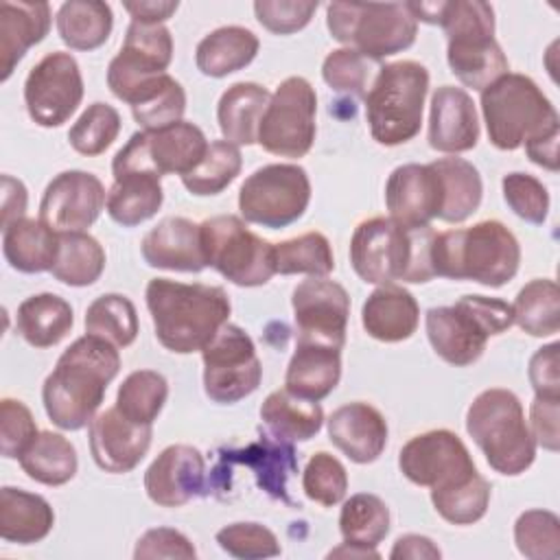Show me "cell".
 Masks as SVG:
<instances>
[{
	"mask_svg": "<svg viewBox=\"0 0 560 560\" xmlns=\"http://www.w3.org/2000/svg\"><path fill=\"white\" fill-rule=\"evenodd\" d=\"M118 372L120 354L114 343L88 332L74 339L61 352L42 387L50 422L63 431L88 427Z\"/></svg>",
	"mask_w": 560,
	"mask_h": 560,
	"instance_id": "6da1fadb",
	"label": "cell"
},
{
	"mask_svg": "<svg viewBox=\"0 0 560 560\" xmlns=\"http://www.w3.org/2000/svg\"><path fill=\"white\" fill-rule=\"evenodd\" d=\"M155 339L175 354L203 350L223 324L232 304L223 287L153 278L144 291Z\"/></svg>",
	"mask_w": 560,
	"mask_h": 560,
	"instance_id": "7a4b0ae2",
	"label": "cell"
},
{
	"mask_svg": "<svg viewBox=\"0 0 560 560\" xmlns=\"http://www.w3.org/2000/svg\"><path fill=\"white\" fill-rule=\"evenodd\" d=\"M431 225L409 228L392 217H372L357 225L350 238V262L368 284H394L396 280L420 284L433 280Z\"/></svg>",
	"mask_w": 560,
	"mask_h": 560,
	"instance_id": "3957f363",
	"label": "cell"
},
{
	"mask_svg": "<svg viewBox=\"0 0 560 560\" xmlns=\"http://www.w3.org/2000/svg\"><path fill=\"white\" fill-rule=\"evenodd\" d=\"M518 265L521 245L501 221L488 219L470 228L435 232L433 236V276L472 280L497 289L516 276Z\"/></svg>",
	"mask_w": 560,
	"mask_h": 560,
	"instance_id": "277c9868",
	"label": "cell"
},
{
	"mask_svg": "<svg viewBox=\"0 0 560 560\" xmlns=\"http://www.w3.org/2000/svg\"><path fill=\"white\" fill-rule=\"evenodd\" d=\"M481 114L488 140L501 151L560 138L556 107L534 79L518 72H508L481 90Z\"/></svg>",
	"mask_w": 560,
	"mask_h": 560,
	"instance_id": "5b68a950",
	"label": "cell"
},
{
	"mask_svg": "<svg viewBox=\"0 0 560 560\" xmlns=\"http://www.w3.org/2000/svg\"><path fill=\"white\" fill-rule=\"evenodd\" d=\"M466 431L499 475L516 477L536 459V442L523 405L510 389L490 387L477 394L466 411Z\"/></svg>",
	"mask_w": 560,
	"mask_h": 560,
	"instance_id": "8992f818",
	"label": "cell"
},
{
	"mask_svg": "<svg viewBox=\"0 0 560 560\" xmlns=\"http://www.w3.org/2000/svg\"><path fill=\"white\" fill-rule=\"evenodd\" d=\"M512 324V304L486 295H464L453 306H433L424 315L433 352L455 368L475 363L488 339L505 332Z\"/></svg>",
	"mask_w": 560,
	"mask_h": 560,
	"instance_id": "52a82bcc",
	"label": "cell"
},
{
	"mask_svg": "<svg viewBox=\"0 0 560 560\" xmlns=\"http://www.w3.org/2000/svg\"><path fill=\"white\" fill-rule=\"evenodd\" d=\"M429 92V70L411 59L378 68L365 94V118L372 138L385 147H398L418 136Z\"/></svg>",
	"mask_w": 560,
	"mask_h": 560,
	"instance_id": "ba28073f",
	"label": "cell"
},
{
	"mask_svg": "<svg viewBox=\"0 0 560 560\" xmlns=\"http://www.w3.org/2000/svg\"><path fill=\"white\" fill-rule=\"evenodd\" d=\"M326 26L332 39L372 61L407 50L418 35L407 2H330Z\"/></svg>",
	"mask_w": 560,
	"mask_h": 560,
	"instance_id": "9c48e42d",
	"label": "cell"
},
{
	"mask_svg": "<svg viewBox=\"0 0 560 560\" xmlns=\"http://www.w3.org/2000/svg\"><path fill=\"white\" fill-rule=\"evenodd\" d=\"M201 225L208 267L236 287H260L276 273L273 243L254 234L236 214H217Z\"/></svg>",
	"mask_w": 560,
	"mask_h": 560,
	"instance_id": "30bf717a",
	"label": "cell"
},
{
	"mask_svg": "<svg viewBox=\"0 0 560 560\" xmlns=\"http://www.w3.org/2000/svg\"><path fill=\"white\" fill-rule=\"evenodd\" d=\"M311 179L298 164H265L238 190V210L245 223L280 230L295 223L308 208Z\"/></svg>",
	"mask_w": 560,
	"mask_h": 560,
	"instance_id": "8fae6325",
	"label": "cell"
},
{
	"mask_svg": "<svg viewBox=\"0 0 560 560\" xmlns=\"http://www.w3.org/2000/svg\"><path fill=\"white\" fill-rule=\"evenodd\" d=\"M317 94L304 77H287L269 98L258 144L280 158H304L317 133Z\"/></svg>",
	"mask_w": 560,
	"mask_h": 560,
	"instance_id": "7c38bea8",
	"label": "cell"
},
{
	"mask_svg": "<svg viewBox=\"0 0 560 560\" xmlns=\"http://www.w3.org/2000/svg\"><path fill=\"white\" fill-rule=\"evenodd\" d=\"M206 133L188 120H177L155 131H136L114 155L112 173L147 171L168 175L190 173L208 151Z\"/></svg>",
	"mask_w": 560,
	"mask_h": 560,
	"instance_id": "4fadbf2b",
	"label": "cell"
},
{
	"mask_svg": "<svg viewBox=\"0 0 560 560\" xmlns=\"http://www.w3.org/2000/svg\"><path fill=\"white\" fill-rule=\"evenodd\" d=\"M203 392L219 405H234L254 394L262 378V363L252 337L236 324H223L201 350Z\"/></svg>",
	"mask_w": 560,
	"mask_h": 560,
	"instance_id": "5bb4252c",
	"label": "cell"
},
{
	"mask_svg": "<svg viewBox=\"0 0 560 560\" xmlns=\"http://www.w3.org/2000/svg\"><path fill=\"white\" fill-rule=\"evenodd\" d=\"M83 101V77L70 52L44 55L24 81V103L39 127L63 125Z\"/></svg>",
	"mask_w": 560,
	"mask_h": 560,
	"instance_id": "9a60e30c",
	"label": "cell"
},
{
	"mask_svg": "<svg viewBox=\"0 0 560 560\" xmlns=\"http://www.w3.org/2000/svg\"><path fill=\"white\" fill-rule=\"evenodd\" d=\"M398 468L411 483L431 490L455 486L477 472L466 444L448 429L413 435L398 453Z\"/></svg>",
	"mask_w": 560,
	"mask_h": 560,
	"instance_id": "2e32d148",
	"label": "cell"
},
{
	"mask_svg": "<svg viewBox=\"0 0 560 560\" xmlns=\"http://www.w3.org/2000/svg\"><path fill=\"white\" fill-rule=\"evenodd\" d=\"M171 59L173 37L164 24L131 22L118 55L107 66V85L116 98L129 105L140 88L166 72Z\"/></svg>",
	"mask_w": 560,
	"mask_h": 560,
	"instance_id": "e0dca14e",
	"label": "cell"
},
{
	"mask_svg": "<svg viewBox=\"0 0 560 560\" xmlns=\"http://www.w3.org/2000/svg\"><path fill=\"white\" fill-rule=\"evenodd\" d=\"M298 339L343 348L350 315L348 291L328 278H306L291 295Z\"/></svg>",
	"mask_w": 560,
	"mask_h": 560,
	"instance_id": "ac0fdd59",
	"label": "cell"
},
{
	"mask_svg": "<svg viewBox=\"0 0 560 560\" xmlns=\"http://www.w3.org/2000/svg\"><path fill=\"white\" fill-rule=\"evenodd\" d=\"M107 203L105 186L94 173L63 171L46 186L39 219L57 232H85Z\"/></svg>",
	"mask_w": 560,
	"mask_h": 560,
	"instance_id": "d6986e66",
	"label": "cell"
},
{
	"mask_svg": "<svg viewBox=\"0 0 560 560\" xmlns=\"http://www.w3.org/2000/svg\"><path fill=\"white\" fill-rule=\"evenodd\" d=\"M147 497L162 508H179L208 494L206 462L190 444L166 446L144 472Z\"/></svg>",
	"mask_w": 560,
	"mask_h": 560,
	"instance_id": "ffe728a7",
	"label": "cell"
},
{
	"mask_svg": "<svg viewBox=\"0 0 560 560\" xmlns=\"http://www.w3.org/2000/svg\"><path fill=\"white\" fill-rule=\"evenodd\" d=\"M90 453L94 464L114 475L133 470L147 455L153 438V424H136L116 407H109L88 424Z\"/></svg>",
	"mask_w": 560,
	"mask_h": 560,
	"instance_id": "44dd1931",
	"label": "cell"
},
{
	"mask_svg": "<svg viewBox=\"0 0 560 560\" xmlns=\"http://www.w3.org/2000/svg\"><path fill=\"white\" fill-rule=\"evenodd\" d=\"M385 206L389 217L402 225L420 228L440 219L442 188L431 164L396 166L385 184Z\"/></svg>",
	"mask_w": 560,
	"mask_h": 560,
	"instance_id": "7402d4cb",
	"label": "cell"
},
{
	"mask_svg": "<svg viewBox=\"0 0 560 560\" xmlns=\"http://www.w3.org/2000/svg\"><path fill=\"white\" fill-rule=\"evenodd\" d=\"M429 147L440 153H464L477 147L479 118L472 96L464 88L440 85L431 96Z\"/></svg>",
	"mask_w": 560,
	"mask_h": 560,
	"instance_id": "603a6c76",
	"label": "cell"
},
{
	"mask_svg": "<svg viewBox=\"0 0 560 560\" xmlns=\"http://www.w3.org/2000/svg\"><path fill=\"white\" fill-rule=\"evenodd\" d=\"M142 258L149 267L199 273L208 267L201 225L186 217H166L151 228L140 243Z\"/></svg>",
	"mask_w": 560,
	"mask_h": 560,
	"instance_id": "cb8c5ba5",
	"label": "cell"
},
{
	"mask_svg": "<svg viewBox=\"0 0 560 560\" xmlns=\"http://www.w3.org/2000/svg\"><path fill=\"white\" fill-rule=\"evenodd\" d=\"M330 442L354 464H372L387 446V420L368 402H348L337 407L328 420Z\"/></svg>",
	"mask_w": 560,
	"mask_h": 560,
	"instance_id": "d4e9b609",
	"label": "cell"
},
{
	"mask_svg": "<svg viewBox=\"0 0 560 560\" xmlns=\"http://www.w3.org/2000/svg\"><path fill=\"white\" fill-rule=\"evenodd\" d=\"M50 4L4 0L0 2V81L4 83L26 50L50 31Z\"/></svg>",
	"mask_w": 560,
	"mask_h": 560,
	"instance_id": "484cf974",
	"label": "cell"
},
{
	"mask_svg": "<svg viewBox=\"0 0 560 560\" xmlns=\"http://www.w3.org/2000/svg\"><path fill=\"white\" fill-rule=\"evenodd\" d=\"M420 322V306L416 298L398 284H378L361 308V324L365 332L385 343L409 339Z\"/></svg>",
	"mask_w": 560,
	"mask_h": 560,
	"instance_id": "4316f807",
	"label": "cell"
},
{
	"mask_svg": "<svg viewBox=\"0 0 560 560\" xmlns=\"http://www.w3.org/2000/svg\"><path fill=\"white\" fill-rule=\"evenodd\" d=\"M446 61L451 72L466 88L479 92L510 70V61L494 39V33H468L448 37Z\"/></svg>",
	"mask_w": 560,
	"mask_h": 560,
	"instance_id": "83f0119b",
	"label": "cell"
},
{
	"mask_svg": "<svg viewBox=\"0 0 560 560\" xmlns=\"http://www.w3.org/2000/svg\"><path fill=\"white\" fill-rule=\"evenodd\" d=\"M341 378V348L298 339L295 352L287 365L284 387L306 400L319 402Z\"/></svg>",
	"mask_w": 560,
	"mask_h": 560,
	"instance_id": "f1b7e54d",
	"label": "cell"
},
{
	"mask_svg": "<svg viewBox=\"0 0 560 560\" xmlns=\"http://www.w3.org/2000/svg\"><path fill=\"white\" fill-rule=\"evenodd\" d=\"M221 462L225 464H245L254 470L258 488H262L271 499H280L291 503L287 479L298 470L295 451L291 442L271 440L269 435H260L256 442L247 444L241 451L223 453Z\"/></svg>",
	"mask_w": 560,
	"mask_h": 560,
	"instance_id": "f546056e",
	"label": "cell"
},
{
	"mask_svg": "<svg viewBox=\"0 0 560 560\" xmlns=\"http://www.w3.org/2000/svg\"><path fill=\"white\" fill-rule=\"evenodd\" d=\"M2 254L20 273L50 271L59 254V232L42 219H18L2 228Z\"/></svg>",
	"mask_w": 560,
	"mask_h": 560,
	"instance_id": "4dcf8cb0",
	"label": "cell"
},
{
	"mask_svg": "<svg viewBox=\"0 0 560 560\" xmlns=\"http://www.w3.org/2000/svg\"><path fill=\"white\" fill-rule=\"evenodd\" d=\"M269 90L254 81L232 83L219 98L217 122L223 140L236 147H249L258 140V127L269 105Z\"/></svg>",
	"mask_w": 560,
	"mask_h": 560,
	"instance_id": "1f68e13d",
	"label": "cell"
},
{
	"mask_svg": "<svg viewBox=\"0 0 560 560\" xmlns=\"http://www.w3.org/2000/svg\"><path fill=\"white\" fill-rule=\"evenodd\" d=\"M55 525L50 503L35 492L4 486L0 490V536L7 542L33 545L44 540Z\"/></svg>",
	"mask_w": 560,
	"mask_h": 560,
	"instance_id": "d6a6232c",
	"label": "cell"
},
{
	"mask_svg": "<svg viewBox=\"0 0 560 560\" xmlns=\"http://www.w3.org/2000/svg\"><path fill=\"white\" fill-rule=\"evenodd\" d=\"M160 175L127 171L114 175V186L107 192V214L122 228H136L158 214L164 201Z\"/></svg>",
	"mask_w": 560,
	"mask_h": 560,
	"instance_id": "836d02e7",
	"label": "cell"
},
{
	"mask_svg": "<svg viewBox=\"0 0 560 560\" xmlns=\"http://www.w3.org/2000/svg\"><path fill=\"white\" fill-rule=\"evenodd\" d=\"M260 42L245 26H221L208 33L195 50V63L201 74L221 79L243 70L258 55Z\"/></svg>",
	"mask_w": 560,
	"mask_h": 560,
	"instance_id": "e575fe53",
	"label": "cell"
},
{
	"mask_svg": "<svg viewBox=\"0 0 560 560\" xmlns=\"http://www.w3.org/2000/svg\"><path fill=\"white\" fill-rule=\"evenodd\" d=\"M74 313L70 302L57 293H37L18 306L15 328L33 348H52L72 330Z\"/></svg>",
	"mask_w": 560,
	"mask_h": 560,
	"instance_id": "d590c367",
	"label": "cell"
},
{
	"mask_svg": "<svg viewBox=\"0 0 560 560\" xmlns=\"http://www.w3.org/2000/svg\"><path fill=\"white\" fill-rule=\"evenodd\" d=\"M260 420L278 440L306 442L319 433L324 424V409L319 402L300 398L284 387L271 392L262 400Z\"/></svg>",
	"mask_w": 560,
	"mask_h": 560,
	"instance_id": "8d00e7d4",
	"label": "cell"
},
{
	"mask_svg": "<svg viewBox=\"0 0 560 560\" xmlns=\"http://www.w3.org/2000/svg\"><path fill=\"white\" fill-rule=\"evenodd\" d=\"M429 164L435 168L442 188L440 221L462 223L472 217L479 210L483 197V182L477 166L455 155L440 158Z\"/></svg>",
	"mask_w": 560,
	"mask_h": 560,
	"instance_id": "74e56055",
	"label": "cell"
},
{
	"mask_svg": "<svg viewBox=\"0 0 560 560\" xmlns=\"http://www.w3.org/2000/svg\"><path fill=\"white\" fill-rule=\"evenodd\" d=\"M57 33L72 50L103 46L114 28L112 7L101 0H66L57 11Z\"/></svg>",
	"mask_w": 560,
	"mask_h": 560,
	"instance_id": "f35d334b",
	"label": "cell"
},
{
	"mask_svg": "<svg viewBox=\"0 0 560 560\" xmlns=\"http://www.w3.org/2000/svg\"><path fill=\"white\" fill-rule=\"evenodd\" d=\"M18 462L28 479L52 488L68 483L79 468L72 442L52 431H39Z\"/></svg>",
	"mask_w": 560,
	"mask_h": 560,
	"instance_id": "ab89813d",
	"label": "cell"
},
{
	"mask_svg": "<svg viewBox=\"0 0 560 560\" xmlns=\"http://www.w3.org/2000/svg\"><path fill=\"white\" fill-rule=\"evenodd\" d=\"M105 249L88 232H59V254L52 278L68 287H90L105 271Z\"/></svg>",
	"mask_w": 560,
	"mask_h": 560,
	"instance_id": "60d3db41",
	"label": "cell"
},
{
	"mask_svg": "<svg viewBox=\"0 0 560 560\" xmlns=\"http://www.w3.org/2000/svg\"><path fill=\"white\" fill-rule=\"evenodd\" d=\"M133 120L142 131H155L182 120L186 112V92L171 74L151 79L129 103Z\"/></svg>",
	"mask_w": 560,
	"mask_h": 560,
	"instance_id": "b9f144b4",
	"label": "cell"
},
{
	"mask_svg": "<svg viewBox=\"0 0 560 560\" xmlns=\"http://www.w3.org/2000/svg\"><path fill=\"white\" fill-rule=\"evenodd\" d=\"M514 324L532 337H551L560 330V291L549 278L529 280L512 304Z\"/></svg>",
	"mask_w": 560,
	"mask_h": 560,
	"instance_id": "7bdbcfd3",
	"label": "cell"
},
{
	"mask_svg": "<svg viewBox=\"0 0 560 560\" xmlns=\"http://www.w3.org/2000/svg\"><path fill=\"white\" fill-rule=\"evenodd\" d=\"M339 532L343 542L376 549L389 534V508L387 503L370 492L352 494L343 501L339 514Z\"/></svg>",
	"mask_w": 560,
	"mask_h": 560,
	"instance_id": "ee69618b",
	"label": "cell"
},
{
	"mask_svg": "<svg viewBox=\"0 0 560 560\" xmlns=\"http://www.w3.org/2000/svg\"><path fill=\"white\" fill-rule=\"evenodd\" d=\"M138 311L122 293H103L85 311V332L116 348H127L138 337Z\"/></svg>",
	"mask_w": 560,
	"mask_h": 560,
	"instance_id": "f6af8a7d",
	"label": "cell"
},
{
	"mask_svg": "<svg viewBox=\"0 0 560 560\" xmlns=\"http://www.w3.org/2000/svg\"><path fill=\"white\" fill-rule=\"evenodd\" d=\"M273 265L276 273L282 276L306 273L311 278H326L335 269V256L322 232H306L295 238L273 243Z\"/></svg>",
	"mask_w": 560,
	"mask_h": 560,
	"instance_id": "bcb514c9",
	"label": "cell"
},
{
	"mask_svg": "<svg viewBox=\"0 0 560 560\" xmlns=\"http://www.w3.org/2000/svg\"><path fill=\"white\" fill-rule=\"evenodd\" d=\"M168 398V381L155 370H136L118 387L116 409L136 424H153Z\"/></svg>",
	"mask_w": 560,
	"mask_h": 560,
	"instance_id": "7dc6e473",
	"label": "cell"
},
{
	"mask_svg": "<svg viewBox=\"0 0 560 560\" xmlns=\"http://www.w3.org/2000/svg\"><path fill=\"white\" fill-rule=\"evenodd\" d=\"M243 158L241 149L228 140H212L203 160L186 175H182V184L190 195L208 197L219 195L228 188L236 175L241 173Z\"/></svg>",
	"mask_w": 560,
	"mask_h": 560,
	"instance_id": "c3c4849f",
	"label": "cell"
},
{
	"mask_svg": "<svg viewBox=\"0 0 560 560\" xmlns=\"http://www.w3.org/2000/svg\"><path fill=\"white\" fill-rule=\"evenodd\" d=\"M490 492V481L477 470L455 486L431 490V503L444 521L453 525H472L486 516Z\"/></svg>",
	"mask_w": 560,
	"mask_h": 560,
	"instance_id": "681fc988",
	"label": "cell"
},
{
	"mask_svg": "<svg viewBox=\"0 0 560 560\" xmlns=\"http://www.w3.org/2000/svg\"><path fill=\"white\" fill-rule=\"evenodd\" d=\"M120 125L122 120L118 109L103 101H96L88 105L77 122L70 127L68 142L81 155H101L118 138Z\"/></svg>",
	"mask_w": 560,
	"mask_h": 560,
	"instance_id": "f907efd6",
	"label": "cell"
},
{
	"mask_svg": "<svg viewBox=\"0 0 560 560\" xmlns=\"http://www.w3.org/2000/svg\"><path fill=\"white\" fill-rule=\"evenodd\" d=\"M514 542L529 560H556L560 556V518L549 510H525L514 523Z\"/></svg>",
	"mask_w": 560,
	"mask_h": 560,
	"instance_id": "816d5d0a",
	"label": "cell"
},
{
	"mask_svg": "<svg viewBox=\"0 0 560 560\" xmlns=\"http://www.w3.org/2000/svg\"><path fill=\"white\" fill-rule=\"evenodd\" d=\"M302 490L311 501L324 508L341 503L348 492L346 466L326 451L311 455L302 472Z\"/></svg>",
	"mask_w": 560,
	"mask_h": 560,
	"instance_id": "f5cc1de1",
	"label": "cell"
},
{
	"mask_svg": "<svg viewBox=\"0 0 560 560\" xmlns=\"http://www.w3.org/2000/svg\"><path fill=\"white\" fill-rule=\"evenodd\" d=\"M219 547L241 560H260V558H273L280 556V542L276 534L252 521L230 523L217 532Z\"/></svg>",
	"mask_w": 560,
	"mask_h": 560,
	"instance_id": "db71d44e",
	"label": "cell"
},
{
	"mask_svg": "<svg viewBox=\"0 0 560 560\" xmlns=\"http://www.w3.org/2000/svg\"><path fill=\"white\" fill-rule=\"evenodd\" d=\"M503 199L510 210L527 223L540 225L549 214V192L540 179L529 173H508L501 179Z\"/></svg>",
	"mask_w": 560,
	"mask_h": 560,
	"instance_id": "11a10c76",
	"label": "cell"
},
{
	"mask_svg": "<svg viewBox=\"0 0 560 560\" xmlns=\"http://www.w3.org/2000/svg\"><path fill=\"white\" fill-rule=\"evenodd\" d=\"M322 79L339 94L363 96L370 79L368 59L354 48H337L322 63Z\"/></svg>",
	"mask_w": 560,
	"mask_h": 560,
	"instance_id": "9f6ffc18",
	"label": "cell"
},
{
	"mask_svg": "<svg viewBox=\"0 0 560 560\" xmlns=\"http://www.w3.org/2000/svg\"><path fill=\"white\" fill-rule=\"evenodd\" d=\"M37 424L31 409L18 398L0 400V453L7 459H20L37 438Z\"/></svg>",
	"mask_w": 560,
	"mask_h": 560,
	"instance_id": "6f0895ef",
	"label": "cell"
},
{
	"mask_svg": "<svg viewBox=\"0 0 560 560\" xmlns=\"http://www.w3.org/2000/svg\"><path fill=\"white\" fill-rule=\"evenodd\" d=\"M317 0H256V20L273 35H291L302 31L315 15Z\"/></svg>",
	"mask_w": 560,
	"mask_h": 560,
	"instance_id": "680465c9",
	"label": "cell"
},
{
	"mask_svg": "<svg viewBox=\"0 0 560 560\" xmlns=\"http://www.w3.org/2000/svg\"><path fill=\"white\" fill-rule=\"evenodd\" d=\"M136 560H149V558H197V549L192 542L173 527H153L147 529L133 549Z\"/></svg>",
	"mask_w": 560,
	"mask_h": 560,
	"instance_id": "91938a15",
	"label": "cell"
},
{
	"mask_svg": "<svg viewBox=\"0 0 560 560\" xmlns=\"http://www.w3.org/2000/svg\"><path fill=\"white\" fill-rule=\"evenodd\" d=\"M558 350L560 343L551 341L542 348H538L527 368L529 383L540 398H560V368H558Z\"/></svg>",
	"mask_w": 560,
	"mask_h": 560,
	"instance_id": "94428289",
	"label": "cell"
},
{
	"mask_svg": "<svg viewBox=\"0 0 560 560\" xmlns=\"http://www.w3.org/2000/svg\"><path fill=\"white\" fill-rule=\"evenodd\" d=\"M560 398H540L536 396L529 407V431L536 446L556 453L560 448Z\"/></svg>",
	"mask_w": 560,
	"mask_h": 560,
	"instance_id": "6125c7cd",
	"label": "cell"
},
{
	"mask_svg": "<svg viewBox=\"0 0 560 560\" xmlns=\"http://www.w3.org/2000/svg\"><path fill=\"white\" fill-rule=\"evenodd\" d=\"M26 203H28L26 186L20 179L11 177V175H2V195H0L2 228L11 225L18 219H24Z\"/></svg>",
	"mask_w": 560,
	"mask_h": 560,
	"instance_id": "be15d7a7",
	"label": "cell"
},
{
	"mask_svg": "<svg viewBox=\"0 0 560 560\" xmlns=\"http://www.w3.org/2000/svg\"><path fill=\"white\" fill-rule=\"evenodd\" d=\"M392 560H438L442 558V551L438 549V545L422 534H405L400 538H396L392 551H389Z\"/></svg>",
	"mask_w": 560,
	"mask_h": 560,
	"instance_id": "e7e4bbea",
	"label": "cell"
},
{
	"mask_svg": "<svg viewBox=\"0 0 560 560\" xmlns=\"http://www.w3.org/2000/svg\"><path fill=\"white\" fill-rule=\"evenodd\" d=\"M122 7L131 15V22L162 24L179 9V2L177 0H138V2H125Z\"/></svg>",
	"mask_w": 560,
	"mask_h": 560,
	"instance_id": "03108f58",
	"label": "cell"
},
{
	"mask_svg": "<svg viewBox=\"0 0 560 560\" xmlns=\"http://www.w3.org/2000/svg\"><path fill=\"white\" fill-rule=\"evenodd\" d=\"M328 558H378V551L359 547V545H350V542H341L337 549H332L328 553Z\"/></svg>",
	"mask_w": 560,
	"mask_h": 560,
	"instance_id": "003e7915",
	"label": "cell"
}]
</instances>
